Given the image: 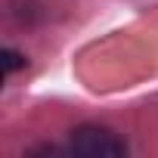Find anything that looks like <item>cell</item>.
<instances>
[{
    "label": "cell",
    "mask_w": 158,
    "mask_h": 158,
    "mask_svg": "<svg viewBox=\"0 0 158 158\" xmlns=\"http://www.w3.org/2000/svg\"><path fill=\"white\" fill-rule=\"evenodd\" d=\"M68 149L74 155H84V158H121V155H127V143L115 130L99 127V124H81L77 130H71Z\"/></svg>",
    "instance_id": "6da1fadb"
},
{
    "label": "cell",
    "mask_w": 158,
    "mask_h": 158,
    "mask_svg": "<svg viewBox=\"0 0 158 158\" xmlns=\"http://www.w3.org/2000/svg\"><path fill=\"white\" fill-rule=\"evenodd\" d=\"M3 68H6V74H13L16 68H25V56L16 50H3Z\"/></svg>",
    "instance_id": "7a4b0ae2"
}]
</instances>
